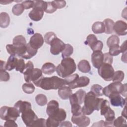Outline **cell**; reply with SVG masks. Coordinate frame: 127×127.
<instances>
[{"label":"cell","mask_w":127,"mask_h":127,"mask_svg":"<svg viewBox=\"0 0 127 127\" xmlns=\"http://www.w3.org/2000/svg\"><path fill=\"white\" fill-rule=\"evenodd\" d=\"M14 107L21 113V118L26 127H31L33 122L38 119V117L31 108L30 102L19 100L15 103Z\"/></svg>","instance_id":"cell-1"},{"label":"cell","mask_w":127,"mask_h":127,"mask_svg":"<svg viewBox=\"0 0 127 127\" xmlns=\"http://www.w3.org/2000/svg\"><path fill=\"white\" fill-rule=\"evenodd\" d=\"M103 100L104 99L98 98L92 92H88L84 100V105L81 108L82 114L90 115L94 110L99 111Z\"/></svg>","instance_id":"cell-2"},{"label":"cell","mask_w":127,"mask_h":127,"mask_svg":"<svg viewBox=\"0 0 127 127\" xmlns=\"http://www.w3.org/2000/svg\"><path fill=\"white\" fill-rule=\"evenodd\" d=\"M34 83L36 86L46 90L59 89L60 88L66 85L64 79L57 76L50 77H43L38 81L34 82Z\"/></svg>","instance_id":"cell-3"},{"label":"cell","mask_w":127,"mask_h":127,"mask_svg":"<svg viewBox=\"0 0 127 127\" xmlns=\"http://www.w3.org/2000/svg\"><path fill=\"white\" fill-rule=\"evenodd\" d=\"M76 69V65L74 60L71 58L63 59L60 64L56 68L57 73L63 78L72 74Z\"/></svg>","instance_id":"cell-4"},{"label":"cell","mask_w":127,"mask_h":127,"mask_svg":"<svg viewBox=\"0 0 127 127\" xmlns=\"http://www.w3.org/2000/svg\"><path fill=\"white\" fill-rule=\"evenodd\" d=\"M127 84H123L120 82H113L103 88V95L109 97L114 94H122L126 97Z\"/></svg>","instance_id":"cell-5"},{"label":"cell","mask_w":127,"mask_h":127,"mask_svg":"<svg viewBox=\"0 0 127 127\" xmlns=\"http://www.w3.org/2000/svg\"><path fill=\"white\" fill-rule=\"evenodd\" d=\"M20 114L18 110L14 107L4 106L1 107L0 109V117L2 120H12L15 121L20 116Z\"/></svg>","instance_id":"cell-6"},{"label":"cell","mask_w":127,"mask_h":127,"mask_svg":"<svg viewBox=\"0 0 127 127\" xmlns=\"http://www.w3.org/2000/svg\"><path fill=\"white\" fill-rule=\"evenodd\" d=\"M114 69L111 64L103 63L100 67L98 68L99 75L105 81L112 80L114 74Z\"/></svg>","instance_id":"cell-7"},{"label":"cell","mask_w":127,"mask_h":127,"mask_svg":"<svg viewBox=\"0 0 127 127\" xmlns=\"http://www.w3.org/2000/svg\"><path fill=\"white\" fill-rule=\"evenodd\" d=\"M85 44L88 45L93 51H102L103 47V44L101 41L98 40L96 36L94 34H89L86 37Z\"/></svg>","instance_id":"cell-8"},{"label":"cell","mask_w":127,"mask_h":127,"mask_svg":"<svg viewBox=\"0 0 127 127\" xmlns=\"http://www.w3.org/2000/svg\"><path fill=\"white\" fill-rule=\"evenodd\" d=\"M50 45L51 53L54 55H58L62 52L65 46V44L57 37L53 39Z\"/></svg>","instance_id":"cell-9"},{"label":"cell","mask_w":127,"mask_h":127,"mask_svg":"<svg viewBox=\"0 0 127 127\" xmlns=\"http://www.w3.org/2000/svg\"><path fill=\"white\" fill-rule=\"evenodd\" d=\"M71 121L73 124L79 127H86L89 125L90 120L88 117L81 114L77 116H72Z\"/></svg>","instance_id":"cell-10"},{"label":"cell","mask_w":127,"mask_h":127,"mask_svg":"<svg viewBox=\"0 0 127 127\" xmlns=\"http://www.w3.org/2000/svg\"><path fill=\"white\" fill-rule=\"evenodd\" d=\"M44 40V39L42 35L40 33H36L31 37L28 43L32 48L38 50L43 46Z\"/></svg>","instance_id":"cell-11"},{"label":"cell","mask_w":127,"mask_h":127,"mask_svg":"<svg viewBox=\"0 0 127 127\" xmlns=\"http://www.w3.org/2000/svg\"><path fill=\"white\" fill-rule=\"evenodd\" d=\"M104 61V54L101 51H94L91 55V62L93 66L99 68Z\"/></svg>","instance_id":"cell-12"},{"label":"cell","mask_w":127,"mask_h":127,"mask_svg":"<svg viewBox=\"0 0 127 127\" xmlns=\"http://www.w3.org/2000/svg\"><path fill=\"white\" fill-rule=\"evenodd\" d=\"M113 31L118 35L124 36L127 34V24L123 20L117 21L114 25Z\"/></svg>","instance_id":"cell-13"},{"label":"cell","mask_w":127,"mask_h":127,"mask_svg":"<svg viewBox=\"0 0 127 127\" xmlns=\"http://www.w3.org/2000/svg\"><path fill=\"white\" fill-rule=\"evenodd\" d=\"M110 103L111 105L115 107H121L123 108L126 105L127 99L123 98L120 94H114L110 96Z\"/></svg>","instance_id":"cell-14"},{"label":"cell","mask_w":127,"mask_h":127,"mask_svg":"<svg viewBox=\"0 0 127 127\" xmlns=\"http://www.w3.org/2000/svg\"><path fill=\"white\" fill-rule=\"evenodd\" d=\"M90 82L89 78L87 76H81L76 79L73 83L68 85V87L71 89L79 87H83L87 86Z\"/></svg>","instance_id":"cell-15"},{"label":"cell","mask_w":127,"mask_h":127,"mask_svg":"<svg viewBox=\"0 0 127 127\" xmlns=\"http://www.w3.org/2000/svg\"><path fill=\"white\" fill-rule=\"evenodd\" d=\"M59 103L54 100L50 101L47 105L46 113L49 117L54 116L59 110Z\"/></svg>","instance_id":"cell-16"},{"label":"cell","mask_w":127,"mask_h":127,"mask_svg":"<svg viewBox=\"0 0 127 127\" xmlns=\"http://www.w3.org/2000/svg\"><path fill=\"white\" fill-rule=\"evenodd\" d=\"M34 68V65L32 62L30 61L27 62L23 72L24 79L26 82H30L31 81V76Z\"/></svg>","instance_id":"cell-17"},{"label":"cell","mask_w":127,"mask_h":127,"mask_svg":"<svg viewBox=\"0 0 127 127\" xmlns=\"http://www.w3.org/2000/svg\"><path fill=\"white\" fill-rule=\"evenodd\" d=\"M104 116L106 119V121L104 122V127H113V121L115 119V114L114 111L110 108Z\"/></svg>","instance_id":"cell-18"},{"label":"cell","mask_w":127,"mask_h":127,"mask_svg":"<svg viewBox=\"0 0 127 127\" xmlns=\"http://www.w3.org/2000/svg\"><path fill=\"white\" fill-rule=\"evenodd\" d=\"M71 89L68 86H64L60 88L58 90V95L63 100H67L72 95Z\"/></svg>","instance_id":"cell-19"},{"label":"cell","mask_w":127,"mask_h":127,"mask_svg":"<svg viewBox=\"0 0 127 127\" xmlns=\"http://www.w3.org/2000/svg\"><path fill=\"white\" fill-rule=\"evenodd\" d=\"M28 15L31 20L34 21H38L43 18L44 11L37 8H33L29 12Z\"/></svg>","instance_id":"cell-20"},{"label":"cell","mask_w":127,"mask_h":127,"mask_svg":"<svg viewBox=\"0 0 127 127\" xmlns=\"http://www.w3.org/2000/svg\"><path fill=\"white\" fill-rule=\"evenodd\" d=\"M18 59L15 56L11 55L8 59L7 62L5 63V69L8 71H10L14 68L16 66Z\"/></svg>","instance_id":"cell-21"},{"label":"cell","mask_w":127,"mask_h":127,"mask_svg":"<svg viewBox=\"0 0 127 127\" xmlns=\"http://www.w3.org/2000/svg\"><path fill=\"white\" fill-rule=\"evenodd\" d=\"M78 70L83 73H88L91 70V66L88 61L86 60H81L78 64Z\"/></svg>","instance_id":"cell-22"},{"label":"cell","mask_w":127,"mask_h":127,"mask_svg":"<svg viewBox=\"0 0 127 127\" xmlns=\"http://www.w3.org/2000/svg\"><path fill=\"white\" fill-rule=\"evenodd\" d=\"M55 65L51 63L48 62L45 63L41 68L42 72L45 74L50 75L53 74L56 71Z\"/></svg>","instance_id":"cell-23"},{"label":"cell","mask_w":127,"mask_h":127,"mask_svg":"<svg viewBox=\"0 0 127 127\" xmlns=\"http://www.w3.org/2000/svg\"><path fill=\"white\" fill-rule=\"evenodd\" d=\"M10 23V17L9 15L4 12L0 14V26L1 28H5L8 26Z\"/></svg>","instance_id":"cell-24"},{"label":"cell","mask_w":127,"mask_h":127,"mask_svg":"<svg viewBox=\"0 0 127 127\" xmlns=\"http://www.w3.org/2000/svg\"><path fill=\"white\" fill-rule=\"evenodd\" d=\"M105 26V33L107 34H110L114 32L113 26L115 22L110 18L105 19L103 22Z\"/></svg>","instance_id":"cell-25"},{"label":"cell","mask_w":127,"mask_h":127,"mask_svg":"<svg viewBox=\"0 0 127 127\" xmlns=\"http://www.w3.org/2000/svg\"><path fill=\"white\" fill-rule=\"evenodd\" d=\"M51 117L60 124L66 119V113L64 109L60 108L57 113L54 116Z\"/></svg>","instance_id":"cell-26"},{"label":"cell","mask_w":127,"mask_h":127,"mask_svg":"<svg viewBox=\"0 0 127 127\" xmlns=\"http://www.w3.org/2000/svg\"><path fill=\"white\" fill-rule=\"evenodd\" d=\"M92 30L95 34H101L105 32V26L102 22L96 21L92 26Z\"/></svg>","instance_id":"cell-27"},{"label":"cell","mask_w":127,"mask_h":127,"mask_svg":"<svg viewBox=\"0 0 127 127\" xmlns=\"http://www.w3.org/2000/svg\"><path fill=\"white\" fill-rule=\"evenodd\" d=\"M12 44L16 47H23L27 45L25 38L21 35L16 36L12 40Z\"/></svg>","instance_id":"cell-28"},{"label":"cell","mask_w":127,"mask_h":127,"mask_svg":"<svg viewBox=\"0 0 127 127\" xmlns=\"http://www.w3.org/2000/svg\"><path fill=\"white\" fill-rule=\"evenodd\" d=\"M37 50L34 49L32 48L29 43L27 44V50L25 54L22 57L23 59H30L33 57L37 53Z\"/></svg>","instance_id":"cell-29"},{"label":"cell","mask_w":127,"mask_h":127,"mask_svg":"<svg viewBox=\"0 0 127 127\" xmlns=\"http://www.w3.org/2000/svg\"><path fill=\"white\" fill-rule=\"evenodd\" d=\"M42 73L43 72L41 69L37 68H34L33 73L31 76V81H32L34 83L36 81H38L41 78H42L43 77Z\"/></svg>","instance_id":"cell-30"},{"label":"cell","mask_w":127,"mask_h":127,"mask_svg":"<svg viewBox=\"0 0 127 127\" xmlns=\"http://www.w3.org/2000/svg\"><path fill=\"white\" fill-rule=\"evenodd\" d=\"M73 52V48L72 46L69 44H65V46L64 50L62 52V56L63 59L68 58L69 56H70Z\"/></svg>","instance_id":"cell-31"},{"label":"cell","mask_w":127,"mask_h":127,"mask_svg":"<svg viewBox=\"0 0 127 127\" xmlns=\"http://www.w3.org/2000/svg\"><path fill=\"white\" fill-rule=\"evenodd\" d=\"M103 87L99 84H95L93 85L91 88L90 91L92 92L96 96L99 97L103 95Z\"/></svg>","instance_id":"cell-32"},{"label":"cell","mask_w":127,"mask_h":127,"mask_svg":"<svg viewBox=\"0 0 127 127\" xmlns=\"http://www.w3.org/2000/svg\"><path fill=\"white\" fill-rule=\"evenodd\" d=\"M35 99L37 104L40 106H45L47 103V98L44 94H39L36 96Z\"/></svg>","instance_id":"cell-33"},{"label":"cell","mask_w":127,"mask_h":127,"mask_svg":"<svg viewBox=\"0 0 127 127\" xmlns=\"http://www.w3.org/2000/svg\"><path fill=\"white\" fill-rule=\"evenodd\" d=\"M24 9L25 8L22 3H17L13 6L12 8V12L14 15L16 16H19L23 13Z\"/></svg>","instance_id":"cell-34"},{"label":"cell","mask_w":127,"mask_h":127,"mask_svg":"<svg viewBox=\"0 0 127 127\" xmlns=\"http://www.w3.org/2000/svg\"><path fill=\"white\" fill-rule=\"evenodd\" d=\"M22 88L24 92L26 94H32L34 92L35 89V86L31 82H27L24 83L22 85Z\"/></svg>","instance_id":"cell-35"},{"label":"cell","mask_w":127,"mask_h":127,"mask_svg":"<svg viewBox=\"0 0 127 127\" xmlns=\"http://www.w3.org/2000/svg\"><path fill=\"white\" fill-rule=\"evenodd\" d=\"M119 37L116 35H112L108 38L107 41V45L109 47L113 45H119Z\"/></svg>","instance_id":"cell-36"},{"label":"cell","mask_w":127,"mask_h":127,"mask_svg":"<svg viewBox=\"0 0 127 127\" xmlns=\"http://www.w3.org/2000/svg\"><path fill=\"white\" fill-rule=\"evenodd\" d=\"M126 126H127V121L126 118L122 116L115 119L113 121V126L114 127H121Z\"/></svg>","instance_id":"cell-37"},{"label":"cell","mask_w":127,"mask_h":127,"mask_svg":"<svg viewBox=\"0 0 127 127\" xmlns=\"http://www.w3.org/2000/svg\"><path fill=\"white\" fill-rule=\"evenodd\" d=\"M125 74L122 70H117L114 72V76L112 78L113 82H121L124 79Z\"/></svg>","instance_id":"cell-38"},{"label":"cell","mask_w":127,"mask_h":127,"mask_svg":"<svg viewBox=\"0 0 127 127\" xmlns=\"http://www.w3.org/2000/svg\"><path fill=\"white\" fill-rule=\"evenodd\" d=\"M81 107L79 104H74L71 105V112L72 116H79L83 114L81 111Z\"/></svg>","instance_id":"cell-39"},{"label":"cell","mask_w":127,"mask_h":127,"mask_svg":"<svg viewBox=\"0 0 127 127\" xmlns=\"http://www.w3.org/2000/svg\"><path fill=\"white\" fill-rule=\"evenodd\" d=\"M34 4L33 8H37L45 11L47 8V1L44 0H34Z\"/></svg>","instance_id":"cell-40"},{"label":"cell","mask_w":127,"mask_h":127,"mask_svg":"<svg viewBox=\"0 0 127 127\" xmlns=\"http://www.w3.org/2000/svg\"><path fill=\"white\" fill-rule=\"evenodd\" d=\"M75 94L76 98L78 100V103L80 105H81L84 102V100L85 96L86 95V92L84 90H83V89H80L77 90L75 93Z\"/></svg>","instance_id":"cell-41"},{"label":"cell","mask_w":127,"mask_h":127,"mask_svg":"<svg viewBox=\"0 0 127 127\" xmlns=\"http://www.w3.org/2000/svg\"><path fill=\"white\" fill-rule=\"evenodd\" d=\"M26 64L25 63L24 60L23 59H18L16 66L15 67V70L17 71H19L21 73H23Z\"/></svg>","instance_id":"cell-42"},{"label":"cell","mask_w":127,"mask_h":127,"mask_svg":"<svg viewBox=\"0 0 127 127\" xmlns=\"http://www.w3.org/2000/svg\"><path fill=\"white\" fill-rule=\"evenodd\" d=\"M120 46L119 45H113L109 47V54L112 56H117L120 54Z\"/></svg>","instance_id":"cell-43"},{"label":"cell","mask_w":127,"mask_h":127,"mask_svg":"<svg viewBox=\"0 0 127 127\" xmlns=\"http://www.w3.org/2000/svg\"><path fill=\"white\" fill-rule=\"evenodd\" d=\"M110 108L109 102L107 100H104L101 103L100 110V114L101 115L104 116L107 110Z\"/></svg>","instance_id":"cell-44"},{"label":"cell","mask_w":127,"mask_h":127,"mask_svg":"<svg viewBox=\"0 0 127 127\" xmlns=\"http://www.w3.org/2000/svg\"><path fill=\"white\" fill-rule=\"evenodd\" d=\"M78 78H79V75L77 73L71 74V75L66 77L64 79V81H65L66 85H68L73 83Z\"/></svg>","instance_id":"cell-45"},{"label":"cell","mask_w":127,"mask_h":127,"mask_svg":"<svg viewBox=\"0 0 127 127\" xmlns=\"http://www.w3.org/2000/svg\"><path fill=\"white\" fill-rule=\"evenodd\" d=\"M56 37L57 36L55 33L53 32H49L45 34L44 36V41L47 44L50 45L53 39Z\"/></svg>","instance_id":"cell-46"},{"label":"cell","mask_w":127,"mask_h":127,"mask_svg":"<svg viewBox=\"0 0 127 127\" xmlns=\"http://www.w3.org/2000/svg\"><path fill=\"white\" fill-rule=\"evenodd\" d=\"M10 76L5 69H0V81L6 82L9 80Z\"/></svg>","instance_id":"cell-47"},{"label":"cell","mask_w":127,"mask_h":127,"mask_svg":"<svg viewBox=\"0 0 127 127\" xmlns=\"http://www.w3.org/2000/svg\"><path fill=\"white\" fill-rule=\"evenodd\" d=\"M46 127H57L59 126L60 123L57 122L51 117H49L46 120Z\"/></svg>","instance_id":"cell-48"},{"label":"cell","mask_w":127,"mask_h":127,"mask_svg":"<svg viewBox=\"0 0 127 127\" xmlns=\"http://www.w3.org/2000/svg\"><path fill=\"white\" fill-rule=\"evenodd\" d=\"M46 120L43 118H40L37 119L36 121H35L32 125H31V127H46Z\"/></svg>","instance_id":"cell-49"},{"label":"cell","mask_w":127,"mask_h":127,"mask_svg":"<svg viewBox=\"0 0 127 127\" xmlns=\"http://www.w3.org/2000/svg\"><path fill=\"white\" fill-rule=\"evenodd\" d=\"M52 2L54 6L57 8H62L66 5V2L65 0H54L52 1Z\"/></svg>","instance_id":"cell-50"},{"label":"cell","mask_w":127,"mask_h":127,"mask_svg":"<svg viewBox=\"0 0 127 127\" xmlns=\"http://www.w3.org/2000/svg\"><path fill=\"white\" fill-rule=\"evenodd\" d=\"M57 8L54 6L52 1L47 2V8L45 12L48 13H53L57 10Z\"/></svg>","instance_id":"cell-51"},{"label":"cell","mask_w":127,"mask_h":127,"mask_svg":"<svg viewBox=\"0 0 127 127\" xmlns=\"http://www.w3.org/2000/svg\"><path fill=\"white\" fill-rule=\"evenodd\" d=\"M22 4L25 9H28L33 7L34 2V0H25L22 1Z\"/></svg>","instance_id":"cell-52"},{"label":"cell","mask_w":127,"mask_h":127,"mask_svg":"<svg viewBox=\"0 0 127 127\" xmlns=\"http://www.w3.org/2000/svg\"><path fill=\"white\" fill-rule=\"evenodd\" d=\"M113 56L110 55L109 53L104 54V61L103 63L111 64L113 63Z\"/></svg>","instance_id":"cell-53"},{"label":"cell","mask_w":127,"mask_h":127,"mask_svg":"<svg viewBox=\"0 0 127 127\" xmlns=\"http://www.w3.org/2000/svg\"><path fill=\"white\" fill-rule=\"evenodd\" d=\"M4 127H17L18 126L15 122V121L12 120H8L6 121L4 124Z\"/></svg>","instance_id":"cell-54"},{"label":"cell","mask_w":127,"mask_h":127,"mask_svg":"<svg viewBox=\"0 0 127 127\" xmlns=\"http://www.w3.org/2000/svg\"><path fill=\"white\" fill-rule=\"evenodd\" d=\"M60 127H72V125L71 123L69 121H63L59 125Z\"/></svg>","instance_id":"cell-55"},{"label":"cell","mask_w":127,"mask_h":127,"mask_svg":"<svg viewBox=\"0 0 127 127\" xmlns=\"http://www.w3.org/2000/svg\"><path fill=\"white\" fill-rule=\"evenodd\" d=\"M127 41H125L121 46L120 47V52L121 53H124L126 52H127V44H126Z\"/></svg>","instance_id":"cell-56"},{"label":"cell","mask_w":127,"mask_h":127,"mask_svg":"<svg viewBox=\"0 0 127 127\" xmlns=\"http://www.w3.org/2000/svg\"><path fill=\"white\" fill-rule=\"evenodd\" d=\"M126 55H127V52L123 53V55H122V61L125 63H127V61H126V60H127V57H126Z\"/></svg>","instance_id":"cell-57"},{"label":"cell","mask_w":127,"mask_h":127,"mask_svg":"<svg viewBox=\"0 0 127 127\" xmlns=\"http://www.w3.org/2000/svg\"><path fill=\"white\" fill-rule=\"evenodd\" d=\"M127 114H126V106H124V109H123V110L122 111V116L123 117H124L126 119L127 118V116H126Z\"/></svg>","instance_id":"cell-58"},{"label":"cell","mask_w":127,"mask_h":127,"mask_svg":"<svg viewBox=\"0 0 127 127\" xmlns=\"http://www.w3.org/2000/svg\"><path fill=\"white\" fill-rule=\"evenodd\" d=\"M13 2V1H11V0H2V1H0V3L1 4H9L11 2Z\"/></svg>","instance_id":"cell-59"}]
</instances>
